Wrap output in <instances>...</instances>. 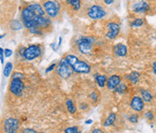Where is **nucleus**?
I'll list each match as a JSON object with an SVG mask.
<instances>
[{
  "label": "nucleus",
  "mask_w": 156,
  "mask_h": 133,
  "mask_svg": "<svg viewBox=\"0 0 156 133\" xmlns=\"http://www.w3.org/2000/svg\"><path fill=\"white\" fill-rule=\"evenodd\" d=\"M116 118H117V116H116L115 113H110L109 116H108V119L106 120V121L104 122V126H105V127L111 126V125L115 122Z\"/></svg>",
  "instance_id": "obj_17"
},
{
  "label": "nucleus",
  "mask_w": 156,
  "mask_h": 133,
  "mask_svg": "<svg viewBox=\"0 0 156 133\" xmlns=\"http://www.w3.org/2000/svg\"><path fill=\"white\" fill-rule=\"evenodd\" d=\"M13 54V51L11 49H5V57H10Z\"/></svg>",
  "instance_id": "obj_30"
},
{
  "label": "nucleus",
  "mask_w": 156,
  "mask_h": 133,
  "mask_svg": "<svg viewBox=\"0 0 156 133\" xmlns=\"http://www.w3.org/2000/svg\"><path fill=\"white\" fill-rule=\"evenodd\" d=\"M78 44V51L81 54H88L92 50V44L94 43V38L89 36H81L76 41Z\"/></svg>",
  "instance_id": "obj_2"
},
{
  "label": "nucleus",
  "mask_w": 156,
  "mask_h": 133,
  "mask_svg": "<svg viewBox=\"0 0 156 133\" xmlns=\"http://www.w3.org/2000/svg\"><path fill=\"white\" fill-rule=\"evenodd\" d=\"M149 8V5L145 2H140L133 5V10L135 13H145Z\"/></svg>",
  "instance_id": "obj_14"
},
{
  "label": "nucleus",
  "mask_w": 156,
  "mask_h": 133,
  "mask_svg": "<svg viewBox=\"0 0 156 133\" xmlns=\"http://www.w3.org/2000/svg\"><path fill=\"white\" fill-rule=\"evenodd\" d=\"M129 121L132 123H137L138 122V116L136 114H132L129 117Z\"/></svg>",
  "instance_id": "obj_27"
},
{
  "label": "nucleus",
  "mask_w": 156,
  "mask_h": 133,
  "mask_svg": "<svg viewBox=\"0 0 156 133\" xmlns=\"http://www.w3.org/2000/svg\"><path fill=\"white\" fill-rule=\"evenodd\" d=\"M144 116H145V118L148 119L149 121H151V120H153V119L154 118V114H153L152 111H147V112H145V113H144Z\"/></svg>",
  "instance_id": "obj_29"
},
{
  "label": "nucleus",
  "mask_w": 156,
  "mask_h": 133,
  "mask_svg": "<svg viewBox=\"0 0 156 133\" xmlns=\"http://www.w3.org/2000/svg\"><path fill=\"white\" fill-rule=\"evenodd\" d=\"M42 16H45V10L39 4L30 5L22 11V20L25 26L28 29L37 27L38 20Z\"/></svg>",
  "instance_id": "obj_1"
},
{
  "label": "nucleus",
  "mask_w": 156,
  "mask_h": 133,
  "mask_svg": "<svg viewBox=\"0 0 156 133\" xmlns=\"http://www.w3.org/2000/svg\"><path fill=\"white\" fill-rule=\"evenodd\" d=\"M88 14V16L92 19H101L107 15V13L103 9V7L100 5H92Z\"/></svg>",
  "instance_id": "obj_8"
},
{
  "label": "nucleus",
  "mask_w": 156,
  "mask_h": 133,
  "mask_svg": "<svg viewBox=\"0 0 156 133\" xmlns=\"http://www.w3.org/2000/svg\"><path fill=\"white\" fill-rule=\"evenodd\" d=\"M92 123V120H88L86 121V124H91Z\"/></svg>",
  "instance_id": "obj_40"
},
{
  "label": "nucleus",
  "mask_w": 156,
  "mask_h": 133,
  "mask_svg": "<svg viewBox=\"0 0 156 133\" xmlns=\"http://www.w3.org/2000/svg\"><path fill=\"white\" fill-rule=\"evenodd\" d=\"M96 82H97L98 85L102 88L105 86V83L107 82V77L105 75H98L96 77Z\"/></svg>",
  "instance_id": "obj_18"
},
{
  "label": "nucleus",
  "mask_w": 156,
  "mask_h": 133,
  "mask_svg": "<svg viewBox=\"0 0 156 133\" xmlns=\"http://www.w3.org/2000/svg\"><path fill=\"white\" fill-rule=\"evenodd\" d=\"M141 93H142V97L143 100L146 102H151L153 100V95L150 92L146 91V90H141Z\"/></svg>",
  "instance_id": "obj_16"
},
{
  "label": "nucleus",
  "mask_w": 156,
  "mask_h": 133,
  "mask_svg": "<svg viewBox=\"0 0 156 133\" xmlns=\"http://www.w3.org/2000/svg\"><path fill=\"white\" fill-rule=\"evenodd\" d=\"M43 8L50 17H56L60 10V5L57 1H46L43 4Z\"/></svg>",
  "instance_id": "obj_6"
},
{
  "label": "nucleus",
  "mask_w": 156,
  "mask_h": 133,
  "mask_svg": "<svg viewBox=\"0 0 156 133\" xmlns=\"http://www.w3.org/2000/svg\"><path fill=\"white\" fill-rule=\"evenodd\" d=\"M144 100H143L142 98L135 96L134 97L132 100H131V108L135 110V111H142L144 108Z\"/></svg>",
  "instance_id": "obj_11"
},
{
  "label": "nucleus",
  "mask_w": 156,
  "mask_h": 133,
  "mask_svg": "<svg viewBox=\"0 0 156 133\" xmlns=\"http://www.w3.org/2000/svg\"><path fill=\"white\" fill-rule=\"evenodd\" d=\"M4 53H5V51L3 50V48H0V59H1L2 65H4Z\"/></svg>",
  "instance_id": "obj_34"
},
{
  "label": "nucleus",
  "mask_w": 156,
  "mask_h": 133,
  "mask_svg": "<svg viewBox=\"0 0 156 133\" xmlns=\"http://www.w3.org/2000/svg\"><path fill=\"white\" fill-rule=\"evenodd\" d=\"M153 71H154V73L156 74V62H154L153 65Z\"/></svg>",
  "instance_id": "obj_37"
},
{
  "label": "nucleus",
  "mask_w": 156,
  "mask_h": 133,
  "mask_svg": "<svg viewBox=\"0 0 156 133\" xmlns=\"http://www.w3.org/2000/svg\"><path fill=\"white\" fill-rule=\"evenodd\" d=\"M56 71H57V73L62 79H68L71 75L72 72H74L72 66L68 63V61L66 60V58H63V59H61L60 61Z\"/></svg>",
  "instance_id": "obj_3"
},
{
  "label": "nucleus",
  "mask_w": 156,
  "mask_h": 133,
  "mask_svg": "<svg viewBox=\"0 0 156 133\" xmlns=\"http://www.w3.org/2000/svg\"><path fill=\"white\" fill-rule=\"evenodd\" d=\"M4 128L6 133L16 132L19 129V121L15 118H8L5 121Z\"/></svg>",
  "instance_id": "obj_7"
},
{
  "label": "nucleus",
  "mask_w": 156,
  "mask_h": 133,
  "mask_svg": "<svg viewBox=\"0 0 156 133\" xmlns=\"http://www.w3.org/2000/svg\"><path fill=\"white\" fill-rule=\"evenodd\" d=\"M10 27L13 30H21L23 28V25L17 20H14L10 23Z\"/></svg>",
  "instance_id": "obj_21"
},
{
  "label": "nucleus",
  "mask_w": 156,
  "mask_h": 133,
  "mask_svg": "<svg viewBox=\"0 0 156 133\" xmlns=\"http://www.w3.org/2000/svg\"><path fill=\"white\" fill-rule=\"evenodd\" d=\"M92 132H93V133H97V132L101 133V132H102V131H100L99 129H96V130H94V131H93Z\"/></svg>",
  "instance_id": "obj_38"
},
{
  "label": "nucleus",
  "mask_w": 156,
  "mask_h": 133,
  "mask_svg": "<svg viewBox=\"0 0 156 133\" xmlns=\"http://www.w3.org/2000/svg\"><path fill=\"white\" fill-rule=\"evenodd\" d=\"M13 71V64L12 63H7L5 65V66L4 68V72L3 74L5 77H9V75L11 74V72Z\"/></svg>",
  "instance_id": "obj_19"
},
{
  "label": "nucleus",
  "mask_w": 156,
  "mask_h": 133,
  "mask_svg": "<svg viewBox=\"0 0 156 133\" xmlns=\"http://www.w3.org/2000/svg\"><path fill=\"white\" fill-rule=\"evenodd\" d=\"M127 91V87L125 84H119L117 88L115 89V92L117 93H120V94H124Z\"/></svg>",
  "instance_id": "obj_23"
},
{
  "label": "nucleus",
  "mask_w": 156,
  "mask_h": 133,
  "mask_svg": "<svg viewBox=\"0 0 156 133\" xmlns=\"http://www.w3.org/2000/svg\"><path fill=\"white\" fill-rule=\"evenodd\" d=\"M71 66L73 68V71L78 73H88L90 72V66L86 62H83V61L78 60Z\"/></svg>",
  "instance_id": "obj_9"
},
{
  "label": "nucleus",
  "mask_w": 156,
  "mask_h": 133,
  "mask_svg": "<svg viewBox=\"0 0 156 133\" xmlns=\"http://www.w3.org/2000/svg\"><path fill=\"white\" fill-rule=\"evenodd\" d=\"M55 66H56V64H55V63H54V64H51L50 66L46 69V71H45V72H51V71L55 68Z\"/></svg>",
  "instance_id": "obj_33"
},
{
  "label": "nucleus",
  "mask_w": 156,
  "mask_h": 133,
  "mask_svg": "<svg viewBox=\"0 0 156 133\" xmlns=\"http://www.w3.org/2000/svg\"><path fill=\"white\" fill-rule=\"evenodd\" d=\"M107 28L108 30L107 33V37L108 39H115L120 32V26L117 23H108L107 25Z\"/></svg>",
  "instance_id": "obj_10"
},
{
  "label": "nucleus",
  "mask_w": 156,
  "mask_h": 133,
  "mask_svg": "<svg viewBox=\"0 0 156 133\" xmlns=\"http://www.w3.org/2000/svg\"><path fill=\"white\" fill-rule=\"evenodd\" d=\"M61 41H62V38H61V37H59V43H58V47H60V46H61Z\"/></svg>",
  "instance_id": "obj_39"
},
{
  "label": "nucleus",
  "mask_w": 156,
  "mask_h": 133,
  "mask_svg": "<svg viewBox=\"0 0 156 133\" xmlns=\"http://www.w3.org/2000/svg\"><path fill=\"white\" fill-rule=\"evenodd\" d=\"M41 54V50L39 45H30L29 47L25 48L24 50L23 56L27 60V61H33L36 58H38Z\"/></svg>",
  "instance_id": "obj_4"
},
{
  "label": "nucleus",
  "mask_w": 156,
  "mask_h": 133,
  "mask_svg": "<svg viewBox=\"0 0 156 133\" xmlns=\"http://www.w3.org/2000/svg\"><path fill=\"white\" fill-rule=\"evenodd\" d=\"M15 78H17V79H24V74H22V73H20V72H15V73H14V75H13V79H15Z\"/></svg>",
  "instance_id": "obj_31"
},
{
  "label": "nucleus",
  "mask_w": 156,
  "mask_h": 133,
  "mask_svg": "<svg viewBox=\"0 0 156 133\" xmlns=\"http://www.w3.org/2000/svg\"><path fill=\"white\" fill-rule=\"evenodd\" d=\"M144 24V19L142 18H137L135 20H134L131 24V26L132 27H140L141 26H143Z\"/></svg>",
  "instance_id": "obj_25"
},
{
  "label": "nucleus",
  "mask_w": 156,
  "mask_h": 133,
  "mask_svg": "<svg viewBox=\"0 0 156 133\" xmlns=\"http://www.w3.org/2000/svg\"><path fill=\"white\" fill-rule=\"evenodd\" d=\"M102 1H104L107 5H111L114 3V0H102Z\"/></svg>",
  "instance_id": "obj_36"
},
{
  "label": "nucleus",
  "mask_w": 156,
  "mask_h": 133,
  "mask_svg": "<svg viewBox=\"0 0 156 133\" xmlns=\"http://www.w3.org/2000/svg\"><path fill=\"white\" fill-rule=\"evenodd\" d=\"M121 82V78L118 75H112L107 82V86L109 90H115Z\"/></svg>",
  "instance_id": "obj_12"
},
{
  "label": "nucleus",
  "mask_w": 156,
  "mask_h": 133,
  "mask_svg": "<svg viewBox=\"0 0 156 133\" xmlns=\"http://www.w3.org/2000/svg\"><path fill=\"white\" fill-rule=\"evenodd\" d=\"M140 76H141L140 72H132L131 73H129L126 76V79L130 82H132L133 84H136L139 82V80H140Z\"/></svg>",
  "instance_id": "obj_15"
},
{
  "label": "nucleus",
  "mask_w": 156,
  "mask_h": 133,
  "mask_svg": "<svg viewBox=\"0 0 156 133\" xmlns=\"http://www.w3.org/2000/svg\"><path fill=\"white\" fill-rule=\"evenodd\" d=\"M66 2L70 4L73 7V9L76 11H78L80 8V0H66Z\"/></svg>",
  "instance_id": "obj_22"
},
{
  "label": "nucleus",
  "mask_w": 156,
  "mask_h": 133,
  "mask_svg": "<svg viewBox=\"0 0 156 133\" xmlns=\"http://www.w3.org/2000/svg\"><path fill=\"white\" fill-rule=\"evenodd\" d=\"M29 31H30V33H33V34H41V31L40 30V28H38V27L30 28Z\"/></svg>",
  "instance_id": "obj_28"
},
{
  "label": "nucleus",
  "mask_w": 156,
  "mask_h": 133,
  "mask_svg": "<svg viewBox=\"0 0 156 133\" xmlns=\"http://www.w3.org/2000/svg\"><path fill=\"white\" fill-rule=\"evenodd\" d=\"M66 133H78V127H69L67 128L65 131H64Z\"/></svg>",
  "instance_id": "obj_26"
},
{
  "label": "nucleus",
  "mask_w": 156,
  "mask_h": 133,
  "mask_svg": "<svg viewBox=\"0 0 156 133\" xmlns=\"http://www.w3.org/2000/svg\"><path fill=\"white\" fill-rule=\"evenodd\" d=\"M66 60L68 61V63L71 65H74L77 61H78V57H76L75 55H72V54H68V55H66Z\"/></svg>",
  "instance_id": "obj_24"
},
{
  "label": "nucleus",
  "mask_w": 156,
  "mask_h": 133,
  "mask_svg": "<svg viewBox=\"0 0 156 133\" xmlns=\"http://www.w3.org/2000/svg\"><path fill=\"white\" fill-rule=\"evenodd\" d=\"M66 106H67L68 110H69L71 114H74V113H75V111H76V107L74 106L72 100H71V99H68V100H66Z\"/></svg>",
  "instance_id": "obj_20"
},
{
  "label": "nucleus",
  "mask_w": 156,
  "mask_h": 133,
  "mask_svg": "<svg viewBox=\"0 0 156 133\" xmlns=\"http://www.w3.org/2000/svg\"><path fill=\"white\" fill-rule=\"evenodd\" d=\"M24 89H25V83L23 82L22 79L15 78L11 81L10 91L14 95H15L17 97H21L23 95Z\"/></svg>",
  "instance_id": "obj_5"
},
{
  "label": "nucleus",
  "mask_w": 156,
  "mask_h": 133,
  "mask_svg": "<svg viewBox=\"0 0 156 133\" xmlns=\"http://www.w3.org/2000/svg\"><path fill=\"white\" fill-rule=\"evenodd\" d=\"M23 132L25 133H36V131L33 130V129H25L23 131Z\"/></svg>",
  "instance_id": "obj_35"
},
{
  "label": "nucleus",
  "mask_w": 156,
  "mask_h": 133,
  "mask_svg": "<svg viewBox=\"0 0 156 133\" xmlns=\"http://www.w3.org/2000/svg\"><path fill=\"white\" fill-rule=\"evenodd\" d=\"M90 99L93 100V101H98V95L96 93H91L90 95H89Z\"/></svg>",
  "instance_id": "obj_32"
},
{
  "label": "nucleus",
  "mask_w": 156,
  "mask_h": 133,
  "mask_svg": "<svg viewBox=\"0 0 156 133\" xmlns=\"http://www.w3.org/2000/svg\"><path fill=\"white\" fill-rule=\"evenodd\" d=\"M114 53L117 56L124 57L127 54V47L123 44H117V45L114 46Z\"/></svg>",
  "instance_id": "obj_13"
}]
</instances>
